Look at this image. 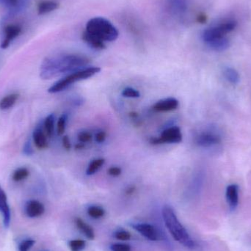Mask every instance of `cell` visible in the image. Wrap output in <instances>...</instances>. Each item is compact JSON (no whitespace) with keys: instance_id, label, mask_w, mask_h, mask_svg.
<instances>
[{"instance_id":"1","label":"cell","mask_w":251,"mask_h":251,"mask_svg":"<svg viewBox=\"0 0 251 251\" xmlns=\"http://www.w3.org/2000/svg\"><path fill=\"white\" fill-rule=\"evenodd\" d=\"M91 63L86 56L77 54H62L46 57L40 68V76L44 80L61 75H70L85 69Z\"/></svg>"},{"instance_id":"2","label":"cell","mask_w":251,"mask_h":251,"mask_svg":"<svg viewBox=\"0 0 251 251\" xmlns=\"http://www.w3.org/2000/svg\"><path fill=\"white\" fill-rule=\"evenodd\" d=\"M162 217L167 228L176 241L178 242L187 249H193L196 247L194 240L178 221L172 207L168 205L164 206L162 209Z\"/></svg>"},{"instance_id":"3","label":"cell","mask_w":251,"mask_h":251,"mask_svg":"<svg viewBox=\"0 0 251 251\" xmlns=\"http://www.w3.org/2000/svg\"><path fill=\"white\" fill-rule=\"evenodd\" d=\"M85 32L103 42H113L119 37L117 28L103 17L90 19L85 26Z\"/></svg>"},{"instance_id":"4","label":"cell","mask_w":251,"mask_h":251,"mask_svg":"<svg viewBox=\"0 0 251 251\" xmlns=\"http://www.w3.org/2000/svg\"><path fill=\"white\" fill-rule=\"evenodd\" d=\"M100 72H101V69L100 67L91 66V67H86L77 71V72H73L70 75H66L61 79L56 82L54 85H51L49 88L48 92L50 94H57V93L61 92L69 88L72 84L92 77L94 75L100 73Z\"/></svg>"},{"instance_id":"5","label":"cell","mask_w":251,"mask_h":251,"mask_svg":"<svg viewBox=\"0 0 251 251\" xmlns=\"http://www.w3.org/2000/svg\"><path fill=\"white\" fill-rule=\"evenodd\" d=\"M237 26V22L235 19H226L203 30L201 35L202 40L205 44H207L212 41L226 38L228 34L236 29Z\"/></svg>"},{"instance_id":"6","label":"cell","mask_w":251,"mask_h":251,"mask_svg":"<svg viewBox=\"0 0 251 251\" xmlns=\"http://www.w3.org/2000/svg\"><path fill=\"white\" fill-rule=\"evenodd\" d=\"M182 141V134L178 126H171L165 128L159 137H151L149 140L151 145L164 143H179Z\"/></svg>"},{"instance_id":"7","label":"cell","mask_w":251,"mask_h":251,"mask_svg":"<svg viewBox=\"0 0 251 251\" xmlns=\"http://www.w3.org/2000/svg\"><path fill=\"white\" fill-rule=\"evenodd\" d=\"M22 26L17 24H10L6 25L3 29L2 39H1V47L2 50L8 48L12 42L22 33Z\"/></svg>"},{"instance_id":"8","label":"cell","mask_w":251,"mask_h":251,"mask_svg":"<svg viewBox=\"0 0 251 251\" xmlns=\"http://www.w3.org/2000/svg\"><path fill=\"white\" fill-rule=\"evenodd\" d=\"M196 143L200 147L210 148L221 143V137L213 131H204L196 137Z\"/></svg>"},{"instance_id":"9","label":"cell","mask_w":251,"mask_h":251,"mask_svg":"<svg viewBox=\"0 0 251 251\" xmlns=\"http://www.w3.org/2000/svg\"><path fill=\"white\" fill-rule=\"evenodd\" d=\"M165 4L168 12L176 17L184 16L188 10V0H166Z\"/></svg>"},{"instance_id":"10","label":"cell","mask_w":251,"mask_h":251,"mask_svg":"<svg viewBox=\"0 0 251 251\" xmlns=\"http://www.w3.org/2000/svg\"><path fill=\"white\" fill-rule=\"evenodd\" d=\"M133 228L151 241H158L159 233L153 226L149 224H133Z\"/></svg>"},{"instance_id":"11","label":"cell","mask_w":251,"mask_h":251,"mask_svg":"<svg viewBox=\"0 0 251 251\" xmlns=\"http://www.w3.org/2000/svg\"><path fill=\"white\" fill-rule=\"evenodd\" d=\"M0 212L2 215L4 226L5 228H8L10 226L11 215H10V206L7 202V195L3 190L1 184H0Z\"/></svg>"},{"instance_id":"12","label":"cell","mask_w":251,"mask_h":251,"mask_svg":"<svg viewBox=\"0 0 251 251\" xmlns=\"http://www.w3.org/2000/svg\"><path fill=\"white\" fill-rule=\"evenodd\" d=\"M179 106V102L175 98L164 99L155 103L153 110L157 113L174 111Z\"/></svg>"},{"instance_id":"13","label":"cell","mask_w":251,"mask_h":251,"mask_svg":"<svg viewBox=\"0 0 251 251\" xmlns=\"http://www.w3.org/2000/svg\"><path fill=\"white\" fill-rule=\"evenodd\" d=\"M45 212L44 204L36 200H30L25 205V213L30 218H38Z\"/></svg>"},{"instance_id":"14","label":"cell","mask_w":251,"mask_h":251,"mask_svg":"<svg viewBox=\"0 0 251 251\" xmlns=\"http://www.w3.org/2000/svg\"><path fill=\"white\" fill-rule=\"evenodd\" d=\"M227 203L230 210L234 211L237 209L239 203V187L237 184H231L228 186L226 192Z\"/></svg>"},{"instance_id":"15","label":"cell","mask_w":251,"mask_h":251,"mask_svg":"<svg viewBox=\"0 0 251 251\" xmlns=\"http://www.w3.org/2000/svg\"><path fill=\"white\" fill-rule=\"evenodd\" d=\"M47 136L45 131L41 126H37L32 133V138L37 149L39 150H44V149L48 148V141H47Z\"/></svg>"},{"instance_id":"16","label":"cell","mask_w":251,"mask_h":251,"mask_svg":"<svg viewBox=\"0 0 251 251\" xmlns=\"http://www.w3.org/2000/svg\"><path fill=\"white\" fill-rule=\"evenodd\" d=\"M59 4L57 1H53V0H44V1L38 3L37 11H38V15L42 16V15L47 14V13L57 10Z\"/></svg>"},{"instance_id":"17","label":"cell","mask_w":251,"mask_h":251,"mask_svg":"<svg viewBox=\"0 0 251 251\" xmlns=\"http://www.w3.org/2000/svg\"><path fill=\"white\" fill-rule=\"evenodd\" d=\"M82 40L84 42L86 43L90 47L94 50H103L106 49V45L104 42L100 41L97 38H94L92 35H89L87 32H84L82 34Z\"/></svg>"},{"instance_id":"18","label":"cell","mask_w":251,"mask_h":251,"mask_svg":"<svg viewBox=\"0 0 251 251\" xmlns=\"http://www.w3.org/2000/svg\"><path fill=\"white\" fill-rule=\"evenodd\" d=\"M19 98V94L17 93H13L3 97L0 100V110H7L11 108L16 104Z\"/></svg>"},{"instance_id":"19","label":"cell","mask_w":251,"mask_h":251,"mask_svg":"<svg viewBox=\"0 0 251 251\" xmlns=\"http://www.w3.org/2000/svg\"><path fill=\"white\" fill-rule=\"evenodd\" d=\"M75 224H76L77 228L83 233L84 235H85L87 238L91 240H94V239L95 238V233H94L92 227L90 226L83 220L79 218H76V220H75Z\"/></svg>"},{"instance_id":"20","label":"cell","mask_w":251,"mask_h":251,"mask_svg":"<svg viewBox=\"0 0 251 251\" xmlns=\"http://www.w3.org/2000/svg\"><path fill=\"white\" fill-rule=\"evenodd\" d=\"M206 45L214 51H224L229 48L230 41L226 37V38H221V39L212 41V42L209 43Z\"/></svg>"},{"instance_id":"21","label":"cell","mask_w":251,"mask_h":251,"mask_svg":"<svg viewBox=\"0 0 251 251\" xmlns=\"http://www.w3.org/2000/svg\"><path fill=\"white\" fill-rule=\"evenodd\" d=\"M224 75L227 81L233 85H237L240 82V75L236 69L231 67L224 69Z\"/></svg>"},{"instance_id":"22","label":"cell","mask_w":251,"mask_h":251,"mask_svg":"<svg viewBox=\"0 0 251 251\" xmlns=\"http://www.w3.org/2000/svg\"><path fill=\"white\" fill-rule=\"evenodd\" d=\"M54 122H55V116L54 114H50L46 118L44 122V131L47 137H52L54 131Z\"/></svg>"},{"instance_id":"23","label":"cell","mask_w":251,"mask_h":251,"mask_svg":"<svg viewBox=\"0 0 251 251\" xmlns=\"http://www.w3.org/2000/svg\"><path fill=\"white\" fill-rule=\"evenodd\" d=\"M104 162H105V159H102V158L94 159V160L91 161L88 165V168H87V175L91 176L95 174L104 165Z\"/></svg>"},{"instance_id":"24","label":"cell","mask_w":251,"mask_h":251,"mask_svg":"<svg viewBox=\"0 0 251 251\" xmlns=\"http://www.w3.org/2000/svg\"><path fill=\"white\" fill-rule=\"evenodd\" d=\"M29 176V171L26 168H19L13 172L12 178L16 182H20L26 179Z\"/></svg>"},{"instance_id":"25","label":"cell","mask_w":251,"mask_h":251,"mask_svg":"<svg viewBox=\"0 0 251 251\" xmlns=\"http://www.w3.org/2000/svg\"><path fill=\"white\" fill-rule=\"evenodd\" d=\"M88 214L94 219H100L105 215V211L101 206H91L88 209Z\"/></svg>"},{"instance_id":"26","label":"cell","mask_w":251,"mask_h":251,"mask_svg":"<svg viewBox=\"0 0 251 251\" xmlns=\"http://www.w3.org/2000/svg\"><path fill=\"white\" fill-rule=\"evenodd\" d=\"M68 120V116L66 114H63L59 118L57 125V131L58 135L61 136L64 134L66 130V122Z\"/></svg>"},{"instance_id":"27","label":"cell","mask_w":251,"mask_h":251,"mask_svg":"<svg viewBox=\"0 0 251 251\" xmlns=\"http://www.w3.org/2000/svg\"><path fill=\"white\" fill-rule=\"evenodd\" d=\"M69 248L72 251H82L85 248V242L82 240H71Z\"/></svg>"},{"instance_id":"28","label":"cell","mask_w":251,"mask_h":251,"mask_svg":"<svg viewBox=\"0 0 251 251\" xmlns=\"http://www.w3.org/2000/svg\"><path fill=\"white\" fill-rule=\"evenodd\" d=\"M122 96L126 98L136 99L140 97V93L137 90L132 88H126L122 91Z\"/></svg>"},{"instance_id":"29","label":"cell","mask_w":251,"mask_h":251,"mask_svg":"<svg viewBox=\"0 0 251 251\" xmlns=\"http://www.w3.org/2000/svg\"><path fill=\"white\" fill-rule=\"evenodd\" d=\"M35 243V240H32V239H26V240H23V241L19 244V251H29L32 249Z\"/></svg>"},{"instance_id":"30","label":"cell","mask_w":251,"mask_h":251,"mask_svg":"<svg viewBox=\"0 0 251 251\" xmlns=\"http://www.w3.org/2000/svg\"><path fill=\"white\" fill-rule=\"evenodd\" d=\"M115 237L121 241H128L131 239V236L128 231L125 230H119L114 234Z\"/></svg>"},{"instance_id":"31","label":"cell","mask_w":251,"mask_h":251,"mask_svg":"<svg viewBox=\"0 0 251 251\" xmlns=\"http://www.w3.org/2000/svg\"><path fill=\"white\" fill-rule=\"evenodd\" d=\"M93 136L89 131H81L78 134V140L80 143H88L92 140Z\"/></svg>"},{"instance_id":"32","label":"cell","mask_w":251,"mask_h":251,"mask_svg":"<svg viewBox=\"0 0 251 251\" xmlns=\"http://www.w3.org/2000/svg\"><path fill=\"white\" fill-rule=\"evenodd\" d=\"M110 249L112 251H131V247L128 245L120 243L113 245Z\"/></svg>"},{"instance_id":"33","label":"cell","mask_w":251,"mask_h":251,"mask_svg":"<svg viewBox=\"0 0 251 251\" xmlns=\"http://www.w3.org/2000/svg\"><path fill=\"white\" fill-rule=\"evenodd\" d=\"M34 151L32 149V143L30 140H28L26 143H25L23 146V153L26 156H31L33 154Z\"/></svg>"},{"instance_id":"34","label":"cell","mask_w":251,"mask_h":251,"mask_svg":"<svg viewBox=\"0 0 251 251\" xmlns=\"http://www.w3.org/2000/svg\"><path fill=\"white\" fill-rule=\"evenodd\" d=\"M19 0H0V4L7 7V8H13L16 7Z\"/></svg>"},{"instance_id":"35","label":"cell","mask_w":251,"mask_h":251,"mask_svg":"<svg viewBox=\"0 0 251 251\" xmlns=\"http://www.w3.org/2000/svg\"><path fill=\"white\" fill-rule=\"evenodd\" d=\"M107 173H108L109 175L112 176H119L122 174V170L119 167L113 166L109 168Z\"/></svg>"},{"instance_id":"36","label":"cell","mask_w":251,"mask_h":251,"mask_svg":"<svg viewBox=\"0 0 251 251\" xmlns=\"http://www.w3.org/2000/svg\"><path fill=\"white\" fill-rule=\"evenodd\" d=\"M106 137H107V134H106L105 131H100L96 134L95 140L97 143H102L105 141Z\"/></svg>"},{"instance_id":"37","label":"cell","mask_w":251,"mask_h":251,"mask_svg":"<svg viewBox=\"0 0 251 251\" xmlns=\"http://www.w3.org/2000/svg\"><path fill=\"white\" fill-rule=\"evenodd\" d=\"M62 142H63V147L66 150L69 151L72 149V144H71L70 140L68 136H64L62 139Z\"/></svg>"},{"instance_id":"38","label":"cell","mask_w":251,"mask_h":251,"mask_svg":"<svg viewBox=\"0 0 251 251\" xmlns=\"http://www.w3.org/2000/svg\"><path fill=\"white\" fill-rule=\"evenodd\" d=\"M136 190V187H134V186H131V187H128V188L126 190V194L127 195V196H131V195H132L133 193L135 192Z\"/></svg>"},{"instance_id":"39","label":"cell","mask_w":251,"mask_h":251,"mask_svg":"<svg viewBox=\"0 0 251 251\" xmlns=\"http://www.w3.org/2000/svg\"><path fill=\"white\" fill-rule=\"evenodd\" d=\"M197 21L198 22H199V23H204V22L206 21V16H205L204 14H203V13L199 15L197 17Z\"/></svg>"},{"instance_id":"40","label":"cell","mask_w":251,"mask_h":251,"mask_svg":"<svg viewBox=\"0 0 251 251\" xmlns=\"http://www.w3.org/2000/svg\"><path fill=\"white\" fill-rule=\"evenodd\" d=\"M84 147H85V145H84V143H79L76 145V146H75V149H82Z\"/></svg>"}]
</instances>
